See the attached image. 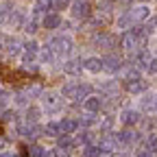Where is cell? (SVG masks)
I'll return each mask as SVG.
<instances>
[{
	"label": "cell",
	"instance_id": "cell-1",
	"mask_svg": "<svg viewBox=\"0 0 157 157\" xmlns=\"http://www.w3.org/2000/svg\"><path fill=\"white\" fill-rule=\"evenodd\" d=\"M59 94L63 98H68V101H85V98L92 94V85L90 83L70 81V83H66L61 90H59Z\"/></svg>",
	"mask_w": 157,
	"mask_h": 157
},
{
	"label": "cell",
	"instance_id": "cell-2",
	"mask_svg": "<svg viewBox=\"0 0 157 157\" xmlns=\"http://www.w3.org/2000/svg\"><path fill=\"white\" fill-rule=\"evenodd\" d=\"M55 57H70L72 50H74V44H72V39L66 37V35H57V37H50L48 39V44H46Z\"/></svg>",
	"mask_w": 157,
	"mask_h": 157
},
{
	"label": "cell",
	"instance_id": "cell-3",
	"mask_svg": "<svg viewBox=\"0 0 157 157\" xmlns=\"http://www.w3.org/2000/svg\"><path fill=\"white\" fill-rule=\"evenodd\" d=\"M63 109V96L59 92H42V111L59 113Z\"/></svg>",
	"mask_w": 157,
	"mask_h": 157
},
{
	"label": "cell",
	"instance_id": "cell-4",
	"mask_svg": "<svg viewBox=\"0 0 157 157\" xmlns=\"http://www.w3.org/2000/svg\"><path fill=\"white\" fill-rule=\"evenodd\" d=\"M70 11H72L74 20H87L92 15V5L87 2V0H72Z\"/></svg>",
	"mask_w": 157,
	"mask_h": 157
},
{
	"label": "cell",
	"instance_id": "cell-5",
	"mask_svg": "<svg viewBox=\"0 0 157 157\" xmlns=\"http://www.w3.org/2000/svg\"><path fill=\"white\" fill-rule=\"evenodd\" d=\"M118 42H120V37H116L113 33H98V35L94 37V46L105 48V50H111Z\"/></svg>",
	"mask_w": 157,
	"mask_h": 157
},
{
	"label": "cell",
	"instance_id": "cell-6",
	"mask_svg": "<svg viewBox=\"0 0 157 157\" xmlns=\"http://www.w3.org/2000/svg\"><path fill=\"white\" fill-rule=\"evenodd\" d=\"M146 87H148V83L144 81V78H140V76L124 78V90L129 94H142V92H146Z\"/></svg>",
	"mask_w": 157,
	"mask_h": 157
},
{
	"label": "cell",
	"instance_id": "cell-7",
	"mask_svg": "<svg viewBox=\"0 0 157 157\" xmlns=\"http://www.w3.org/2000/svg\"><path fill=\"white\" fill-rule=\"evenodd\" d=\"M13 9H15V2H13V0H0V29H7Z\"/></svg>",
	"mask_w": 157,
	"mask_h": 157
},
{
	"label": "cell",
	"instance_id": "cell-8",
	"mask_svg": "<svg viewBox=\"0 0 157 157\" xmlns=\"http://www.w3.org/2000/svg\"><path fill=\"white\" fill-rule=\"evenodd\" d=\"M148 15H151V7H148L146 2L137 5V7H133V9L129 11V17L133 20V24H135V22H144Z\"/></svg>",
	"mask_w": 157,
	"mask_h": 157
},
{
	"label": "cell",
	"instance_id": "cell-9",
	"mask_svg": "<svg viewBox=\"0 0 157 157\" xmlns=\"http://www.w3.org/2000/svg\"><path fill=\"white\" fill-rule=\"evenodd\" d=\"M116 137H118V142H120V144H135V142L142 140V135L137 133V131H133L131 127H127L124 131H120Z\"/></svg>",
	"mask_w": 157,
	"mask_h": 157
},
{
	"label": "cell",
	"instance_id": "cell-10",
	"mask_svg": "<svg viewBox=\"0 0 157 157\" xmlns=\"http://www.w3.org/2000/svg\"><path fill=\"white\" fill-rule=\"evenodd\" d=\"M61 15L59 13H44V17H42V29H46V31H55V29H59L61 26Z\"/></svg>",
	"mask_w": 157,
	"mask_h": 157
},
{
	"label": "cell",
	"instance_id": "cell-11",
	"mask_svg": "<svg viewBox=\"0 0 157 157\" xmlns=\"http://www.w3.org/2000/svg\"><path fill=\"white\" fill-rule=\"evenodd\" d=\"M122 66L124 63L118 55H107L103 59V70H107V72H118V70H122Z\"/></svg>",
	"mask_w": 157,
	"mask_h": 157
},
{
	"label": "cell",
	"instance_id": "cell-12",
	"mask_svg": "<svg viewBox=\"0 0 157 157\" xmlns=\"http://www.w3.org/2000/svg\"><path fill=\"white\" fill-rule=\"evenodd\" d=\"M118 120H120V124H124V127H133L137 120H140V111H135V109H122Z\"/></svg>",
	"mask_w": 157,
	"mask_h": 157
},
{
	"label": "cell",
	"instance_id": "cell-13",
	"mask_svg": "<svg viewBox=\"0 0 157 157\" xmlns=\"http://www.w3.org/2000/svg\"><path fill=\"white\" fill-rule=\"evenodd\" d=\"M81 70H83L81 59H68V61L63 63V74H68V76H78Z\"/></svg>",
	"mask_w": 157,
	"mask_h": 157
},
{
	"label": "cell",
	"instance_id": "cell-14",
	"mask_svg": "<svg viewBox=\"0 0 157 157\" xmlns=\"http://www.w3.org/2000/svg\"><path fill=\"white\" fill-rule=\"evenodd\" d=\"M103 105H105L103 96H87L85 101H83L85 111H94V113H98V111H101V109H103Z\"/></svg>",
	"mask_w": 157,
	"mask_h": 157
},
{
	"label": "cell",
	"instance_id": "cell-15",
	"mask_svg": "<svg viewBox=\"0 0 157 157\" xmlns=\"http://www.w3.org/2000/svg\"><path fill=\"white\" fill-rule=\"evenodd\" d=\"M39 55V46H37V42H26L24 44V55H22V63H29V61H33V59Z\"/></svg>",
	"mask_w": 157,
	"mask_h": 157
},
{
	"label": "cell",
	"instance_id": "cell-16",
	"mask_svg": "<svg viewBox=\"0 0 157 157\" xmlns=\"http://www.w3.org/2000/svg\"><path fill=\"white\" fill-rule=\"evenodd\" d=\"M83 70L92 72V74H98L103 70V59H98V57H87L85 61H83Z\"/></svg>",
	"mask_w": 157,
	"mask_h": 157
},
{
	"label": "cell",
	"instance_id": "cell-17",
	"mask_svg": "<svg viewBox=\"0 0 157 157\" xmlns=\"http://www.w3.org/2000/svg\"><path fill=\"white\" fill-rule=\"evenodd\" d=\"M59 127H61V133L72 135V133H76V129H78V120H74V118H63V120L59 122Z\"/></svg>",
	"mask_w": 157,
	"mask_h": 157
},
{
	"label": "cell",
	"instance_id": "cell-18",
	"mask_svg": "<svg viewBox=\"0 0 157 157\" xmlns=\"http://www.w3.org/2000/svg\"><path fill=\"white\" fill-rule=\"evenodd\" d=\"M140 109L146 111V113L155 111V94H144V96L140 98Z\"/></svg>",
	"mask_w": 157,
	"mask_h": 157
},
{
	"label": "cell",
	"instance_id": "cell-19",
	"mask_svg": "<svg viewBox=\"0 0 157 157\" xmlns=\"http://www.w3.org/2000/svg\"><path fill=\"white\" fill-rule=\"evenodd\" d=\"M76 120H78V127H94V124H98V116L94 111H87L85 116L76 118Z\"/></svg>",
	"mask_w": 157,
	"mask_h": 157
},
{
	"label": "cell",
	"instance_id": "cell-20",
	"mask_svg": "<svg viewBox=\"0 0 157 157\" xmlns=\"http://www.w3.org/2000/svg\"><path fill=\"white\" fill-rule=\"evenodd\" d=\"M39 116H42V107H31L29 105V109H26V122L29 124H35L39 120Z\"/></svg>",
	"mask_w": 157,
	"mask_h": 157
},
{
	"label": "cell",
	"instance_id": "cell-21",
	"mask_svg": "<svg viewBox=\"0 0 157 157\" xmlns=\"http://www.w3.org/2000/svg\"><path fill=\"white\" fill-rule=\"evenodd\" d=\"M5 50H7L11 57H15V55L20 52V42H17L15 37H9L7 42H5Z\"/></svg>",
	"mask_w": 157,
	"mask_h": 157
},
{
	"label": "cell",
	"instance_id": "cell-22",
	"mask_svg": "<svg viewBox=\"0 0 157 157\" xmlns=\"http://www.w3.org/2000/svg\"><path fill=\"white\" fill-rule=\"evenodd\" d=\"M101 155H103V148H101V146H94V144H85L83 157H101Z\"/></svg>",
	"mask_w": 157,
	"mask_h": 157
},
{
	"label": "cell",
	"instance_id": "cell-23",
	"mask_svg": "<svg viewBox=\"0 0 157 157\" xmlns=\"http://www.w3.org/2000/svg\"><path fill=\"white\" fill-rule=\"evenodd\" d=\"M44 133L57 137V135H61V127H59V122H48V124L44 127Z\"/></svg>",
	"mask_w": 157,
	"mask_h": 157
},
{
	"label": "cell",
	"instance_id": "cell-24",
	"mask_svg": "<svg viewBox=\"0 0 157 157\" xmlns=\"http://www.w3.org/2000/svg\"><path fill=\"white\" fill-rule=\"evenodd\" d=\"M70 5H72V0H50V7L55 11H66V9H70Z\"/></svg>",
	"mask_w": 157,
	"mask_h": 157
},
{
	"label": "cell",
	"instance_id": "cell-25",
	"mask_svg": "<svg viewBox=\"0 0 157 157\" xmlns=\"http://www.w3.org/2000/svg\"><path fill=\"white\" fill-rule=\"evenodd\" d=\"M98 90H101V92H116V90H118V83L111 81V78H107V81L98 83Z\"/></svg>",
	"mask_w": 157,
	"mask_h": 157
},
{
	"label": "cell",
	"instance_id": "cell-26",
	"mask_svg": "<svg viewBox=\"0 0 157 157\" xmlns=\"http://www.w3.org/2000/svg\"><path fill=\"white\" fill-rule=\"evenodd\" d=\"M78 142H81V144H94V142H96V133H94V131L81 133V135H78Z\"/></svg>",
	"mask_w": 157,
	"mask_h": 157
},
{
	"label": "cell",
	"instance_id": "cell-27",
	"mask_svg": "<svg viewBox=\"0 0 157 157\" xmlns=\"http://www.w3.org/2000/svg\"><path fill=\"white\" fill-rule=\"evenodd\" d=\"M42 153H44V148H42V146H37V144L26 146V157H42Z\"/></svg>",
	"mask_w": 157,
	"mask_h": 157
},
{
	"label": "cell",
	"instance_id": "cell-28",
	"mask_svg": "<svg viewBox=\"0 0 157 157\" xmlns=\"http://www.w3.org/2000/svg\"><path fill=\"white\" fill-rule=\"evenodd\" d=\"M39 57H42V61H44V63H52L55 59H57V57L52 55V50H50L48 46H46V48H44L42 52H39Z\"/></svg>",
	"mask_w": 157,
	"mask_h": 157
},
{
	"label": "cell",
	"instance_id": "cell-29",
	"mask_svg": "<svg viewBox=\"0 0 157 157\" xmlns=\"http://www.w3.org/2000/svg\"><path fill=\"white\" fill-rule=\"evenodd\" d=\"M116 26H118V29L133 26V20H131V17H129V13H127V15H122V17H118V20H116Z\"/></svg>",
	"mask_w": 157,
	"mask_h": 157
},
{
	"label": "cell",
	"instance_id": "cell-30",
	"mask_svg": "<svg viewBox=\"0 0 157 157\" xmlns=\"http://www.w3.org/2000/svg\"><path fill=\"white\" fill-rule=\"evenodd\" d=\"M35 9H37L39 13L50 11V9H52V7H50V0H35Z\"/></svg>",
	"mask_w": 157,
	"mask_h": 157
},
{
	"label": "cell",
	"instance_id": "cell-31",
	"mask_svg": "<svg viewBox=\"0 0 157 157\" xmlns=\"http://www.w3.org/2000/svg\"><path fill=\"white\" fill-rule=\"evenodd\" d=\"M59 146H61V148H68V151H70V148L74 146V140H72L70 135H66V133H63V137H59Z\"/></svg>",
	"mask_w": 157,
	"mask_h": 157
},
{
	"label": "cell",
	"instance_id": "cell-32",
	"mask_svg": "<svg viewBox=\"0 0 157 157\" xmlns=\"http://www.w3.org/2000/svg\"><path fill=\"white\" fill-rule=\"evenodd\" d=\"M15 105H17V107H29V98H26L24 92H17V94H15Z\"/></svg>",
	"mask_w": 157,
	"mask_h": 157
},
{
	"label": "cell",
	"instance_id": "cell-33",
	"mask_svg": "<svg viewBox=\"0 0 157 157\" xmlns=\"http://www.w3.org/2000/svg\"><path fill=\"white\" fill-rule=\"evenodd\" d=\"M42 92H44V90H42V85H31V87H26V90H24V94H26L29 98H31V96H42Z\"/></svg>",
	"mask_w": 157,
	"mask_h": 157
},
{
	"label": "cell",
	"instance_id": "cell-34",
	"mask_svg": "<svg viewBox=\"0 0 157 157\" xmlns=\"http://www.w3.org/2000/svg\"><path fill=\"white\" fill-rule=\"evenodd\" d=\"M48 153H50V157H70V151L68 148H61V146H57V148H52Z\"/></svg>",
	"mask_w": 157,
	"mask_h": 157
},
{
	"label": "cell",
	"instance_id": "cell-35",
	"mask_svg": "<svg viewBox=\"0 0 157 157\" xmlns=\"http://www.w3.org/2000/svg\"><path fill=\"white\" fill-rule=\"evenodd\" d=\"M146 144H148V151L155 155V153H157V135H151L148 140H146Z\"/></svg>",
	"mask_w": 157,
	"mask_h": 157
},
{
	"label": "cell",
	"instance_id": "cell-36",
	"mask_svg": "<svg viewBox=\"0 0 157 157\" xmlns=\"http://www.w3.org/2000/svg\"><path fill=\"white\" fill-rule=\"evenodd\" d=\"M146 72H148V74H157V59L151 57V61H148V66H146Z\"/></svg>",
	"mask_w": 157,
	"mask_h": 157
},
{
	"label": "cell",
	"instance_id": "cell-37",
	"mask_svg": "<svg viewBox=\"0 0 157 157\" xmlns=\"http://www.w3.org/2000/svg\"><path fill=\"white\" fill-rule=\"evenodd\" d=\"M9 103V94L7 92H2V90H0V107H5Z\"/></svg>",
	"mask_w": 157,
	"mask_h": 157
},
{
	"label": "cell",
	"instance_id": "cell-38",
	"mask_svg": "<svg viewBox=\"0 0 157 157\" xmlns=\"http://www.w3.org/2000/svg\"><path fill=\"white\" fill-rule=\"evenodd\" d=\"M135 157H153V153H151V151H137Z\"/></svg>",
	"mask_w": 157,
	"mask_h": 157
},
{
	"label": "cell",
	"instance_id": "cell-39",
	"mask_svg": "<svg viewBox=\"0 0 157 157\" xmlns=\"http://www.w3.org/2000/svg\"><path fill=\"white\" fill-rule=\"evenodd\" d=\"M0 157H15V155H11L9 151H0Z\"/></svg>",
	"mask_w": 157,
	"mask_h": 157
},
{
	"label": "cell",
	"instance_id": "cell-40",
	"mask_svg": "<svg viewBox=\"0 0 157 157\" xmlns=\"http://www.w3.org/2000/svg\"><path fill=\"white\" fill-rule=\"evenodd\" d=\"M7 144H5V140H0V148H5Z\"/></svg>",
	"mask_w": 157,
	"mask_h": 157
},
{
	"label": "cell",
	"instance_id": "cell-41",
	"mask_svg": "<svg viewBox=\"0 0 157 157\" xmlns=\"http://www.w3.org/2000/svg\"><path fill=\"white\" fill-rule=\"evenodd\" d=\"M5 48V44H2V37H0V50H2Z\"/></svg>",
	"mask_w": 157,
	"mask_h": 157
},
{
	"label": "cell",
	"instance_id": "cell-42",
	"mask_svg": "<svg viewBox=\"0 0 157 157\" xmlns=\"http://www.w3.org/2000/svg\"><path fill=\"white\" fill-rule=\"evenodd\" d=\"M155 111H157V94H155Z\"/></svg>",
	"mask_w": 157,
	"mask_h": 157
},
{
	"label": "cell",
	"instance_id": "cell-43",
	"mask_svg": "<svg viewBox=\"0 0 157 157\" xmlns=\"http://www.w3.org/2000/svg\"><path fill=\"white\" fill-rule=\"evenodd\" d=\"M120 2H131V0H120Z\"/></svg>",
	"mask_w": 157,
	"mask_h": 157
},
{
	"label": "cell",
	"instance_id": "cell-44",
	"mask_svg": "<svg viewBox=\"0 0 157 157\" xmlns=\"http://www.w3.org/2000/svg\"><path fill=\"white\" fill-rule=\"evenodd\" d=\"M155 31H157V20H155Z\"/></svg>",
	"mask_w": 157,
	"mask_h": 157
},
{
	"label": "cell",
	"instance_id": "cell-45",
	"mask_svg": "<svg viewBox=\"0 0 157 157\" xmlns=\"http://www.w3.org/2000/svg\"><path fill=\"white\" fill-rule=\"evenodd\" d=\"M142 2H146V0H142Z\"/></svg>",
	"mask_w": 157,
	"mask_h": 157
}]
</instances>
